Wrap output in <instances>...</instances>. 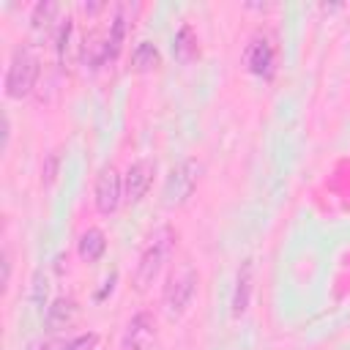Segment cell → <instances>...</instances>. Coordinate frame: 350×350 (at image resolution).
<instances>
[{
	"instance_id": "6da1fadb",
	"label": "cell",
	"mask_w": 350,
	"mask_h": 350,
	"mask_svg": "<svg viewBox=\"0 0 350 350\" xmlns=\"http://www.w3.org/2000/svg\"><path fill=\"white\" fill-rule=\"evenodd\" d=\"M175 243H178V230L170 227V224H161L145 243V249L139 252V260H137V271H134V284L137 290H148L156 276L161 273V268L170 262L172 252H175Z\"/></svg>"
},
{
	"instance_id": "7a4b0ae2",
	"label": "cell",
	"mask_w": 350,
	"mask_h": 350,
	"mask_svg": "<svg viewBox=\"0 0 350 350\" xmlns=\"http://www.w3.org/2000/svg\"><path fill=\"white\" fill-rule=\"evenodd\" d=\"M41 74V60L36 55L33 46H16L11 52L8 68H5V79H3V90L8 98H25L30 96V90L36 88V79Z\"/></svg>"
},
{
	"instance_id": "3957f363",
	"label": "cell",
	"mask_w": 350,
	"mask_h": 350,
	"mask_svg": "<svg viewBox=\"0 0 350 350\" xmlns=\"http://www.w3.org/2000/svg\"><path fill=\"white\" fill-rule=\"evenodd\" d=\"M197 282H200V276H197V271L191 265H183L180 271H175L167 279L164 293H161V304H164V312L170 317H180L189 309V304H191V298L197 293Z\"/></svg>"
},
{
	"instance_id": "277c9868",
	"label": "cell",
	"mask_w": 350,
	"mask_h": 350,
	"mask_svg": "<svg viewBox=\"0 0 350 350\" xmlns=\"http://www.w3.org/2000/svg\"><path fill=\"white\" fill-rule=\"evenodd\" d=\"M200 161L197 159H183L172 167V172L167 175V183H164V205L167 208H178L183 202H189V197L194 194L197 183H200Z\"/></svg>"
},
{
	"instance_id": "5b68a950",
	"label": "cell",
	"mask_w": 350,
	"mask_h": 350,
	"mask_svg": "<svg viewBox=\"0 0 350 350\" xmlns=\"http://www.w3.org/2000/svg\"><path fill=\"white\" fill-rule=\"evenodd\" d=\"M93 194H96L93 200H96V211L98 213L109 216V213H115L120 208V202H123V178H120V172L112 164L101 167L98 178H96V191Z\"/></svg>"
},
{
	"instance_id": "8992f818",
	"label": "cell",
	"mask_w": 350,
	"mask_h": 350,
	"mask_svg": "<svg viewBox=\"0 0 350 350\" xmlns=\"http://www.w3.org/2000/svg\"><path fill=\"white\" fill-rule=\"evenodd\" d=\"M273 63H276V49L271 44V38L265 33L252 36V41L243 49V66H246V71L254 74V77L268 79L273 74Z\"/></svg>"
},
{
	"instance_id": "52a82bcc",
	"label": "cell",
	"mask_w": 350,
	"mask_h": 350,
	"mask_svg": "<svg viewBox=\"0 0 350 350\" xmlns=\"http://www.w3.org/2000/svg\"><path fill=\"white\" fill-rule=\"evenodd\" d=\"M123 350H153L156 347V323L148 312H137L123 331Z\"/></svg>"
},
{
	"instance_id": "ba28073f",
	"label": "cell",
	"mask_w": 350,
	"mask_h": 350,
	"mask_svg": "<svg viewBox=\"0 0 350 350\" xmlns=\"http://www.w3.org/2000/svg\"><path fill=\"white\" fill-rule=\"evenodd\" d=\"M153 172H156V164L148 161V159H139L126 170V175H123V200L129 205L139 202L148 194V189L153 183Z\"/></svg>"
},
{
	"instance_id": "9c48e42d",
	"label": "cell",
	"mask_w": 350,
	"mask_h": 350,
	"mask_svg": "<svg viewBox=\"0 0 350 350\" xmlns=\"http://www.w3.org/2000/svg\"><path fill=\"white\" fill-rule=\"evenodd\" d=\"M252 273H254V265L252 260H243V265L238 268V276H235V287H232V317H241L246 309H249V301H252Z\"/></svg>"
},
{
	"instance_id": "30bf717a",
	"label": "cell",
	"mask_w": 350,
	"mask_h": 350,
	"mask_svg": "<svg viewBox=\"0 0 350 350\" xmlns=\"http://www.w3.org/2000/svg\"><path fill=\"white\" fill-rule=\"evenodd\" d=\"M126 30H129V5H118L112 25H109V36L104 41V60H115L123 41H126Z\"/></svg>"
},
{
	"instance_id": "8fae6325",
	"label": "cell",
	"mask_w": 350,
	"mask_h": 350,
	"mask_svg": "<svg viewBox=\"0 0 350 350\" xmlns=\"http://www.w3.org/2000/svg\"><path fill=\"white\" fill-rule=\"evenodd\" d=\"M74 317H77V304H74V298H55V301L46 306V314H44L49 331L68 328V325L74 323Z\"/></svg>"
},
{
	"instance_id": "7c38bea8",
	"label": "cell",
	"mask_w": 350,
	"mask_h": 350,
	"mask_svg": "<svg viewBox=\"0 0 350 350\" xmlns=\"http://www.w3.org/2000/svg\"><path fill=\"white\" fill-rule=\"evenodd\" d=\"M77 252H79V257H82L85 262L101 260V254L107 252V235H104L98 227L85 230V232L79 235V241H77Z\"/></svg>"
},
{
	"instance_id": "4fadbf2b",
	"label": "cell",
	"mask_w": 350,
	"mask_h": 350,
	"mask_svg": "<svg viewBox=\"0 0 350 350\" xmlns=\"http://www.w3.org/2000/svg\"><path fill=\"white\" fill-rule=\"evenodd\" d=\"M172 52H175V57H178L180 63H189V60L200 52L197 36H194L191 25H180V30L175 33V41H172Z\"/></svg>"
},
{
	"instance_id": "5bb4252c",
	"label": "cell",
	"mask_w": 350,
	"mask_h": 350,
	"mask_svg": "<svg viewBox=\"0 0 350 350\" xmlns=\"http://www.w3.org/2000/svg\"><path fill=\"white\" fill-rule=\"evenodd\" d=\"M159 63H161V55H159L156 44L139 41V44L131 49V66H134L137 71H150V68H156Z\"/></svg>"
},
{
	"instance_id": "9a60e30c",
	"label": "cell",
	"mask_w": 350,
	"mask_h": 350,
	"mask_svg": "<svg viewBox=\"0 0 350 350\" xmlns=\"http://www.w3.org/2000/svg\"><path fill=\"white\" fill-rule=\"evenodd\" d=\"M57 14H60V5H57V3H52V0L38 3V5L33 8V14H30L33 30H36V33H46V30L52 27V22H55Z\"/></svg>"
},
{
	"instance_id": "2e32d148",
	"label": "cell",
	"mask_w": 350,
	"mask_h": 350,
	"mask_svg": "<svg viewBox=\"0 0 350 350\" xmlns=\"http://www.w3.org/2000/svg\"><path fill=\"white\" fill-rule=\"evenodd\" d=\"M71 30H74V25H71V19L66 16V19L57 25V36H55V49H57V57H60V60L66 57V49H68V41H71Z\"/></svg>"
},
{
	"instance_id": "e0dca14e",
	"label": "cell",
	"mask_w": 350,
	"mask_h": 350,
	"mask_svg": "<svg viewBox=\"0 0 350 350\" xmlns=\"http://www.w3.org/2000/svg\"><path fill=\"white\" fill-rule=\"evenodd\" d=\"M96 345H98V336L96 334H79L71 342H66L63 350H96Z\"/></svg>"
},
{
	"instance_id": "ac0fdd59",
	"label": "cell",
	"mask_w": 350,
	"mask_h": 350,
	"mask_svg": "<svg viewBox=\"0 0 350 350\" xmlns=\"http://www.w3.org/2000/svg\"><path fill=\"white\" fill-rule=\"evenodd\" d=\"M41 175H44V183H46V186L55 180V175H57V153H49V156H46V164H44Z\"/></svg>"
},
{
	"instance_id": "d6986e66",
	"label": "cell",
	"mask_w": 350,
	"mask_h": 350,
	"mask_svg": "<svg viewBox=\"0 0 350 350\" xmlns=\"http://www.w3.org/2000/svg\"><path fill=\"white\" fill-rule=\"evenodd\" d=\"M8 279H11V252L3 249V284L8 287Z\"/></svg>"
},
{
	"instance_id": "ffe728a7",
	"label": "cell",
	"mask_w": 350,
	"mask_h": 350,
	"mask_svg": "<svg viewBox=\"0 0 350 350\" xmlns=\"http://www.w3.org/2000/svg\"><path fill=\"white\" fill-rule=\"evenodd\" d=\"M38 350H63V345L60 342H44Z\"/></svg>"
}]
</instances>
